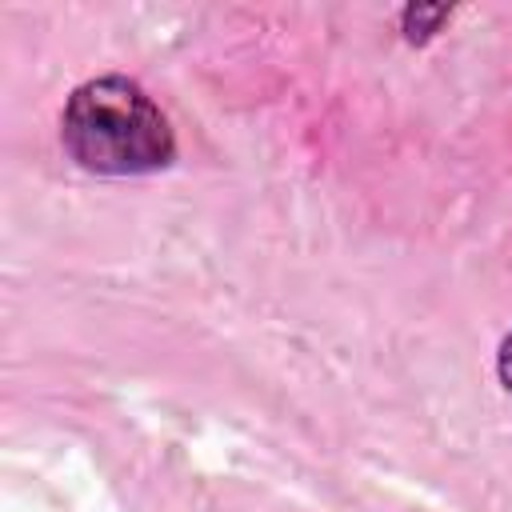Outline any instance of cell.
Listing matches in <instances>:
<instances>
[{"mask_svg":"<svg viewBox=\"0 0 512 512\" xmlns=\"http://www.w3.org/2000/svg\"><path fill=\"white\" fill-rule=\"evenodd\" d=\"M60 144L96 176H144L176 160L168 116L128 76H96L72 88L60 112Z\"/></svg>","mask_w":512,"mask_h":512,"instance_id":"1","label":"cell"},{"mask_svg":"<svg viewBox=\"0 0 512 512\" xmlns=\"http://www.w3.org/2000/svg\"><path fill=\"white\" fill-rule=\"evenodd\" d=\"M448 16H452L448 4H408L400 12V32H404L408 44H424V40H432L440 32V24Z\"/></svg>","mask_w":512,"mask_h":512,"instance_id":"2","label":"cell"},{"mask_svg":"<svg viewBox=\"0 0 512 512\" xmlns=\"http://www.w3.org/2000/svg\"><path fill=\"white\" fill-rule=\"evenodd\" d=\"M496 376H500V384L512 392V332L500 340V352H496Z\"/></svg>","mask_w":512,"mask_h":512,"instance_id":"3","label":"cell"}]
</instances>
